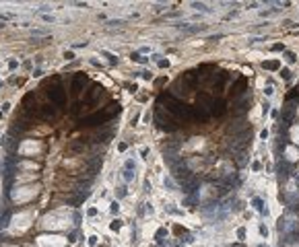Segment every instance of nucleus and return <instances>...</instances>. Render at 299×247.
<instances>
[{
    "instance_id": "obj_4",
    "label": "nucleus",
    "mask_w": 299,
    "mask_h": 247,
    "mask_svg": "<svg viewBox=\"0 0 299 247\" xmlns=\"http://www.w3.org/2000/svg\"><path fill=\"white\" fill-rule=\"evenodd\" d=\"M153 118H155V124L161 130H165V132H175V130L180 128V126L175 124V119L169 118V113H165V109H163L161 105H157V111H155Z\"/></svg>"
},
{
    "instance_id": "obj_37",
    "label": "nucleus",
    "mask_w": 299,
    "mask_h": 247,
    "mask_svg": "<svg viewBox=\"0 0 299 247\" xmlns=\"http://www.w3.org/2000/svg\"><path fill=\"white\" fill-rule=\"evenodd\" d=\"M31 35H33V37H44V35H47V31H41V29H35V31H31Z\"/></svg>"
},
{
    "instance_id": "obj_32",
    "label": "nucleus",
    "mask_w": 299,
    "mask_h": 247,
    "mask_svg": "<svg viewBox=\"0 0 299 247\" xmlns=\"http://www.w3.org/2000/svg\"><path fill=\"white\" fill-rule=\"evenodd\" d=\"M122 177H124V181H132V179H134V171H126V169H124V171H122Z\"/></svg>"
},
{
    "instance_id": "obj_24",
    "label": "nucleus",
    "mask_w": 299,
    "mask_h": 247,
    "mask_svg": "<svg viewBox=\"0 0 299 247\" xmlns=\"http://www.w3.org/2000/svg\"><path fill=\"white\" fill-rule=\"evenodd\" d=\"M196 202H198V194H190V196H186L184 206H194Z\"/></svg>"
},
{
    "instance_id": "obj_8",
    "label": "nucleus",
    "mask_w": 299,
    "mask_h": 247,
    "mask_svg": "<svg viewBox=\"0 0 299 247\" xmlns=\"http://www.w3.org/2000/svg\"><path fill=\"white\" fill-rule=\"evenodd\" d=\"M103 91H105V89L101 87V84H93L91 91L87 93V97L83 99V105H93V103H95V101H97V99L103 95Z\"/></svg>"
},
{
    "instance_id": "obj_10",
    "label": "nucleus",
    "mask_w": 299,
    "mask_h": 247,
    "mask_svg": "<svg viewBox=\"0 0 299 247\" xmlns=\"http://www.w3.org/2000/svg\"><path fill=\"white\" fill-rule=\"evenodd\" d=\"M182 33H188V35H194V33H202L206 31V25H192V23H177L175 25Z\"/></svg>"
},
{
    "instance_id": "obj_51",
    "label": "nucleus",
    "mask_w": 299,
    "mask_h": 247,
    "mask_svg": "<svg viewBox=\"0 0 299 247\" xmlns=\"http://www.w3.org/2000/svg\"><path fill=\"white\" fill-rule=\"evenodd\" d=\"M68 241H70V243H72V241H76V231H72V233L68 235Z\"/></svg>"
},
{
    "instance_id": "obj_52",
    "label": "nucleus",
    "mask_w": 299,
    "mask_h": 247,
    "mask_svg": "<svg viewBox=\"0 0 299 247\" xmlns=\"http://www.w3.org/2000/svg\"><path fill=\"white\" fill-rule=\"evenodd\" d=\"M64 58L66 60H74V54H72V52H64Z\"/></svg>"
},
{
    "instance_id": "obj_46",
    "label": "nucleus",
    "mask_w": 299,
    "mask_h": 247,
    "mask_svg": "<svg viewBox=\"0 0 299 247\" xmlns=\"http://www.w3.org/2000/svg\"><path fill=\"white\" fill-rule=\"evenodd\" d=\"M37 11H39V12H46V14H47V12L52 11V8H50V6H47V4H44V6H39V8H37Z\"/></svg>"
},
{
    "instance_id": "obj_31",
    "label": "nucleus",
    "mask_w": 299,
    "mask_h": 247,
    "mask_svg": "<svg viewBox=\"0 0 299 247\" xmlns=\"http://www.w3.org/2000/svg\"><path fill=\"white\" fill-rule=\"evenodd\" d=\"M126 21L124 19H112V21H107V27H120V25H124Z\"/></svg>"
},
{
    "instance_id": "obj_2",
    "label": "nucleus",
    "mask_w": 299,
    "mask_h": 247,
    "mask_svg": "<svg viewBox=\"0 0 299 247\" xmlns=\"http://www.w3.org/2000/svg\"><path fill=\"white\" fill-rule=\"evenodd\" d=\"M120 103H109V105L105 107L103 111H97V113H93V116H87V118L81 119L83 126H103L105 122H109V119L114 118V116H118L120 113Z\"/></svg>"
},
{
    "instance_id": "obj_41",
    "label": "nucleus",
    "mask_w": 299,
    "mask_h": 247,
    "mask_svg": "<svg viewBox=\"0 0 299 247\" xmlns=\"http://www.w3.org/2000/svg\"><path fill=\"white\" fill-rule=\"evenodd\" d=\"M270 107H272V105H270V101H264V105H262V111H264V116L268 113V111H270Z\"/></svg>"
},
{
    "instance_id": "obj_42",
    "label": "nucleus",
    "mask_w": 299,
    "mask_h": 247,
    "mask_svg": "<svg viewBox=\"0 0 299 247\" xmlns=\"http://www.w3.org/2000/svg\"><path fill=\"white\" fill-rule=\"evenodd\" d=\"M140 76H142V78H147V81H151V78H153V74H151L149 70H142V72H140Z\"/></svg>"
},
{
    "instance_id": "obj_34",
    "label": "nucleus",
    "mask_w": 299,
    "mask_h": 247,
    "mask_svg": "<svg viewBox=\"0 0 299 247\" xmlns=\"http://www.w3.org/2000/svg\"><path fill=\"white\" fill-rule=\"evenodd\" d=\"M165 212H169V214H182V210H177L173 204H169V206H165Z\"/></svg>"
},
{
    "instance_id": "obj_20",
    "label": "nucleus",
    "mask_w": 299,
    "mask_h": 247,
    "mask_svg": "<svg viewBox=\"0 0 299 247\" xmlns=\"http://www.w3.org/2000/svg\"><path fill=\"white\" fill-rule=\"evenodd\" d=\"M163 185L169 189V192H175V189H177V185H175V179H173L171 175H167L165 179H163Z\"/></svg>"
},
{
    "instance_id": "obj_1",
    "label": "nucleus",
    "mask_w": 299,
    "mask_h": 247,
    "mask_svg": "<svg viewBox=\"0 0 299 247\" xmlns=\"http://www.w3.org/2000/svg\"><path fill=\"white\" fill-rule=\"evenodd\" d=\"M159 105H165V111L171 113L173 118L177 119H192V111H190V105H186L184 101L180 99H173L169 93H161L159 95Z\"/></svg>"
},
{
    "instance_id": "obj_7",
    "label": "nucleus",
    "mask_w": 299,
    "mask_h": 247,
    "mask_svg": "<svg viewBox=\"0 0 299 247\" xmlns=\"http://www.w3.org/2000/svg\"><path fill=\"white\" fill-rule=\"evenodd\" d=\"M85 82H87V76L81 74V72H76V74L72 76V87H70L72 97H79V95H81V91L85 89Z\"/></svg>"
},
{
    "instance_id": "obj_28",
    "label": "nucleus",
    "mask_w": 299,
    "mask_h": 247,
    "mask_svg": "<svg viewBox=\"0 0 299 247\" xmlns=\"http://www.w3.org/2000/svg\"><path fill=\"white\" fill-rule=\"evenodd\" d=\"M264 95L266 97H272V95H275V84H272V81H268V84H266V89H264Z\"/></svg>"
},
{
    "instance_id": "obj_5",
    "label": "nucleus",
    "mask_w": 299,
    "mask_h": 247,
    "mask_svg": "<svg viewBox=\"0 0 299 247\" xmlns=\"http://www.w3.org/2000/svg\"><path fill=\"white\" fill-rule=\"evenodd\" d=\"M250 101H252V95L245 93L242 97H235V101H233V116L235 118H243L245 113H248V109H250Z\"/></svg>"
},
{
    "instance_id": "obj_25",
    "label": "nucleus",
    "mask_w": 299,
    "mask_h": 247,
    "mask_svg": "<svg viewBox=\"0 0 299 247\" xmlns=\"http://www.w3.org/2000/svg\"><path fill=\"white\" fill-rule=\"evenodd\" d=\"M124 169H126V171H136V161H134V159H126Z\"/></svg>"
},
{
    "instance_id": "obj_15",
    "label": "nucleus",
    "mask_w": 299,
    "mask_h": 247,
    "mask_svg": "<svg viewBox=\"0 0 299 247\" xmlns=\"http://www.w3.org/2000/svg\"><path fill=\"white\" fill-rule=\"evenodd\" d=\"M252 206H254V210L260 212V216H268V208H266V202L262 200L260 196H254V198H252Z\"/></svg>"
},
{
    "instance_id": "obj_26",
    "label": "nucleus",
    "mask_w": 299,
    "mask_h": 247,
    "mask_svg": "<svg viewBox=\"0 0 299 247\" xmlns=\"http://www.w3.org/2000/svg\"><path fill=\"white\" fill-rule=\"evenodd\" d=\"M276 12H281V8H266V11H260V17H272V14H276Z\"/></svg>"
},
{
    "instance_id": "obj_18",
    "label": "nucleus",
    "mask_w": 299,
    "mask_h": 247,
    "mask_svg": "<svg viewBox=\"0 0 299 247\" xmlns=\"http://www.w3.org/2000/svg\"><path fill=\"white\" fill-rule=\"evenodd\" d=\"M262 68H264V70H278V68H281V62H278V60L262 62Z\"/></svg>"
},
{
    "instance_id": "obj_22",
    "label": "nucleus",
    "mask_w": 299,
    "mask_h": 247,
    "mask_svg": "<svg viewBox=\"0 0 299 247\" xmlns=\"http://www.w3.org/2000/svg\"><path fill=\"white\" fill-rule=\"evenodd\" d=\"M130 58H132V62H138V64H149V58H145V56L138 54V52H132Z\"/></svg>"
},
{
    "instance_id": "obj_33",
    "label": "nucleus",
    "mask_w": 299,
    "mask_h": 247,
    "mask_svg": "<svg viewBox=\"0 0 299 247\" xmlns=\"http://www.w3.org/2000/svg\"><path fill=\"white\" fill-rule=\"evenodd\" d=\"M118 210H120V204H118V200H114L112 204H109V212L115 216V214H118Z\"/></svg>"
},
{
    "instance_id": "obj_43",
    "label": "nucleus",
    "mask_w": 299,
    "mask_h": 247,
    "mask_svg": "<svg viewBox=\"0 0 299 247\" xmlns=\"http://www.w3.org/2000/svg\"><path fill=\"white\" fill-rule=\"evenodd\" d=\"M237 239H245V229H237Z\"/></svg>"
},
{
    "instance_id": "obj_12",
    "label": "nucleus",
    "mask_w": 299,
    "mask_h": 247,
    "mask_svg": "<svg viewBox=\"0 0 299 247\" xmlns=\"http://www.w3.org/2000/svg\"><path fill=\"white\" fill-rule=\"evenodd\" d=\"M190 111H192V119L206 122V119L210 118V111H206L204 107H200V105H190Z\"/></svg>"
},
{
    "instance_id": "obj_47",
    "label": "nucleus",
    "mask_w": 299,
    "mask_h": 247,
    "mask_svg": "<svg viewBox=\"0 0 299 247\" xmlns=\"http://www.w3.org/2000/svg\"><path fill=\"white\" fill-rule=\"evenodd\" d=\"M283 25H285V27H289V29H291V27H295V23H293L291 19H285V21H283Z\"/></svg>"
},
{
    "instance_id": "obj_50",
    "label": "nucleus",
    "mask_w": 299,
    "mask_h": 247,
    "mask_svg": "<svg viewBox=\"0 0 299 247\" xmlns=\"http://www.w3.org/2000/svg\"><path fill=\"white\" fill-rule=\"evenodd\" d=\"M87 216H97V208H89V210H87Z\"/></svg>"
},
{
    "instance_id": "obj_3",
    "label": "nucleus",
    "mask_w": 299,
    "mask_h": 247,
    "mask_svg": "<svg viewBox=\"0 0 299 247\" xmlns=\"http://www.w3.org/2000/svg\"><path fill=\"white\" fill-rule=\"evenodd\" d=\"M46 95L47 99L54 103V105L62 107L64 103H66V89H64V84H62V78L60 76H54V78H50V81L46 82Z\"/></svg>"
},
{
    "instance_id": "obj_55",
    "label": "nucleus",
    "mask_w": 299,
    "mask_h": 247,
    "mask_svg": "<svg viewBox=\"0 0 299 247\" xmlns=\"http://www.w3.org/2000/svg\"><path fill=\"white\" fill-rule=\"evenodd\" d=\"M149 52H151V47L145 46V47H140V52H138V54H149Z\"/></svg>"
},
{
    "instance_id": "obj_48",
    "label": "nucleus",
    "mask_w": 299,
    "mask_h": 247,
    "mask_svg": "<svg viewBox=\"0 0 299 247\" xmlns=\"http://www.w3.org/2000/svg\"><path fill=\"white\" fill-rule=\"evenodd\" d=\"M221 37H223V33H217V35H210V37H208V41H219Z\"/></svg>"
},
{
    "instance_id": "obj_23",
    "label": "nucleus",
    "mask_w": 299,
    "mask_h": 247,
    "mask_svg": "<svg viewBox=\"0 0 299 247\" xmlns=\"http://www.w3.org/2000/svg\"><path fill=\"white\" fill-rule=\"evenodd\" d=\"M126 194H128L126 185H118V188H115V200H122V198H126Z\"/></svg>"
},
{
    "instance_id": "obj_27",
    "label": "nucleus",
    "mask_w": 299,
    "mask_h": 247,
    "mask_svg": "<svg viewBox=\"0 0 299 247\" xmlns=\"http://www.w3.org/2000/svg\"><path fill=\"white\" fill-rule=\"evenodd\" d=\"M281 76H283V81H291L293 78V72L289 70V68H281V72H278Z\"/></svg>"
},
{
    "instance_id": "obj_29",
    "label": "nucleus",
    "mask_w": 299,
    "mask_h": 247,
    "mask_svg": "<svg viewBox=\"0 0 299 247\" xmlns=\"http://www.w3.org/2000/svg\"><path fill=\"white\" fill-rule=\"evenodd\" d=\"M283 54H285V60H287L289 64H293V62H297V56H295L293 52H287V49H285Z\"/></svg>"
},
{
    "instance_id": "obj_36",
    "label": "nucleus",
    "mask_w": 299,
    "mask_h": 247,
    "mask_svg": "<svg viewBox=\"0 0 299 247\" xmlns=\"http://www.w3.org/2000/svg\"><path fill=\"white\" fill-rule=\"evenodd\" d=\"M157 66H159V68H169V60L161 58V60H159V62H157Z\"/></svg>"
},
{
    "instance_id": "obj_40",
    "label": "nucleus",
    "mask_w": 299,
    "mask_h": 247,
    "mask_svg": "<svg viewBox=\"0 0 299 247\" xmlns=\"http://www.w3.org/2000/svg\"><path fill=\"white\" fill-rule=\"evenodd\" d=\"M258 231H260V235H262V237H268V229H266L264 224H260V226H258Z\"/></svg>"
},
{
    "instance_id": "obj_17",
    "label": "nucleus",
    "mask_w": 299,
    "mask_h": 247,
    "mask_svg": "<svg viewBox=\"0 0 299 247\" xmlns=\"http://www.w3.org/2000/svg\"><path fill=\"white\" fill-rule=\"evenodd\" d=\"M11 216H12V210H11V208H6V210H4V214H0V231L8 226V220H11Z\"/></svg>"
},
{
    "instance_id": "obj_61",
    "label": "nucleus",
    "mask_w": 299,
    "mask_h": 247,
    "mask_svg": "<svg viewBox=\"0 0 299 247\" xmlns=\"http://www.w3.org/2000/svg\"><path fill=\"white\" fill-rule=\"evenodd\" d=\"M0 84H2V82H0Z\"/></svg>"
},
{
    "instance_id": "obj_38",
    "label": "nucleus",
    "mask_w": 299,
    "mask_h": 247,
    "mask_svg": "<svg viewBox=\"0 0 299 247\" xmlns=\"http://www.w3.org/2000/svg\"><path fill=\"white\" fill-rule=\"evenodd\" d=\"M270 49L272 52H285V46L283 43H275V46H270Z\"/></svg>"
},
{
    "instance_id": "obj_21",
    "label": "nucleus",
    "mask_w": 299,
    "mask_h": 247,
    "mask_svg": "<svg viewBox=\"0 0 299 247\" xmlns=\"http://www.w3.org/2000/svg\"><path fill=\"white\" fill-rule=\"evenodd\" d=\"M101 56H105V58L109 60V64H112V66H115V64L120 62V58H118L115 54H112V52H107V49H101Z\"/></svg>"
},
{
    "instance_id": "obj_30",
    "label": "nucleus",
    "mask_w": 299,
    "mask_h": 247,
    "mask_svg": "<svg viewBox=\"0 0 299 247\" xmlns=\"http://www.w3.org/2000/svg\"><path fill=\"white\" fill-rule=\"evenodd\" d=\"M109 229H112V231H120V229H122V220H120V218H114L112 224H109Z\"/></svg>"
},
{
    "instance_id": "obj_19",
    "label": "nucleus",
    "mask_w": 299,
    "mask_h": 247,
    "mask_svg": "<svg viewBox=\"0 0 299 247\" xmlns=\"http://www.w3.org/2000/svg\"><path fill=\"white\" fill-rule=\"evenodd\" d=\"M190 6H192V8H196V11H200V12H206V14H210V12H213V8H208L204 2H192Z\"/></svg>"
},
{
    "instance_id": "obj_60",
    "label": "nucleus",
    "mask_w": 299,
    "mask_h": 247,
    "mask_svg": "<svg viewBox=\"0 0 299 247\" xmlns=\"http://www.w3.org/2000/svg\"><path fill=\"white\" fill-rule=\"evenodd\" d=\"M258 247H266V245H258Z\"/></svg>"
},
{
    "instance_id": "obj_35",
    "label": "nucleus",
    "mask_w": 299,
    "mask_h": 247,
    "mask_svg": "<svg viewBox=\"0 0 299 247\" xmlns=\"http://www.w3.org/2000/svg\"><path fill=\"white\" fill-rule=\"evenodd\" d=\"M248 41H250V43H260V41H266V35H260V37H250Z\"/></svg>"
},
{
    "instance_id": "obj_39",
    "label": "nucleus",
    "mask_w": 299,
    "mask_h": 247,
    "mask_svg": "<svg viewBox=\"0 0 299 247\" xmlns=\"http://www.w3.org/2000/svg\"><path fill=\"white\" fill-rule=\"evenodd\" d=\"M167 235V231H165V229H159V231H157V235H155V239H157V241H161V237H165Z\"/></svg>"
},
{
    "instance_id": "obj_11",
    "label": "nucleus",
    "mask_w": 299,
    "mask_h": 247,
    "mask_svg": "<svg viewBox=\"0 0 299 247\" xmlns=\"http://www.w3.org/2000/svg\"><path fill=\"white\" fill-rule=\"evenodd\" d=\"M225 113H227V103H225L223 99H215V101H213V107H210V116L221 118V116H225Z\"/></svg>"
},
{
    "instance_id": "obj_56",
    "label": "nucleus",
    "mask_w": 299,
    "mask_h": 247,
    "mask_svg": "<svg viewBox=\"0 0 299 247\" xmlns=\"http://www.w3.org/2000/svg\"><path fill=\"white\" fill-rule=\"evenodd\" d=\"M11 109V103H2V113H6Z\"/></svg>"
},
{
    "instance_id": "obj_58",
    "label": "nucleus",
    "mask_w": 299,
    "mask_h": 247,
    "mask_svg": "<svg viewBox=\"0 0 299 247\" xmlns=\"http://www.w3.org/2000/svg\"><path fill=\"white\" fill-rule=\"evenodd\" d=\"M89 245H97V237H89Z\"/></svg>"
},
{
    "instance_id": "obj_54",
    "label": "nucleus",
    "mask_w": 299,
    "mask_h": 247,
    "mask_svg": "<svg viewBox=\"0 0 299 247\" xmlns=\"http://www.w3.org/2000/svg\"><path fill=\"white\" fill-rule=\"evenodd\" d=\"M126 87L130 89V93H136V91H138V87H136V84H126Z\"/></svg>"
},
{
    "instance_id": "obj_53",
    "label": "nucleus",
    "mask_w": 299,
    "mask_h": 247,
    "mask_svg": "<svg viewBox=\"0 0 299 247\" xmlns=\"http://www.w3.org/2000/svg\"><path fill=\"white\" fill-rule=\"evenodd\" d=\"M41 74H44V70H41V68H35V70H33V76H35V78H37V76H41Z\"/></svg>"
},
{
    "instance_id": "obj_16",
    "label": "nucleus",
    "mask_w": 299,
    "mask_h": 247,
    "mask_svg": "<svg viewBox=\"0 0 299 247\" xmlns=\"http://www.w3.org/2000/svg\"><path fill=\"white\" fill-rule=\"evenodd\" d=\"M233 159H235V165H237V167H245V163H248V150L235 153L233 154Z\"/></svg>"
},
{
    "instance_id": "obj_49",
    "label": "nucleus",
    "mask_w": 299,
    "mask_h": 247,
    "mask_svg": "<svg viewBox=\"0 0 299 247\" xmlns=\"http://www.w3.org/2000/svg\"><path fill=\"white\" fill-rule=\"evenodd\" d=\"M17 66H19V62H17V60H11V62H8V68H11V70H15Z\"/></svg>"
},
{
    "instance_id": "obj_59",
    "label": "nucleus",
    "mask_w": 299,
    "mask_h": 247,
    "mask_svg": "<svg viewBox=\"0 0 299 247\" xmlns=\"http://www.w3.org/2000/svg\"><path fill=\"white\" fill-rule=\"evenodd\" d=\"M0 119H2V111H0Z\"/></svg>"
},
{
    "instance_id": "obj_9",
    "label": "nucleus",
    "mask_w": 299,
    "mask_h": 247,
    "mask_svg": "<svg viewBox=\"0 0 299 247\" xmlns=\"http://www.w3.org/2000/svg\"><path fill=\"white\" fill-rule=\"evenodd\" d=\"M35 118L44 119V122H52V119L56 118V111H54V107L52 105H39L37 107V111H35Z\"/></svg>"
},
{
    "instance_id": "obj_13",
    "label": "nucleus",
    "mask_w": 299,
    "mask_h": 247,
    "mask_svg": "<svg viewBox=\"0 0 299 247\" xmlns=\"http://www.w3.org/2000/svg\"><path fill=\"white\" fill-rule=\"evenodd\" d=\"M213 97L208 93H198V97H196V105H200V107H204L206 111H210V107H213Z\"/></svg>"
},
{
    "instance_id": "obj_14",
    "label": "nucleus",
    "mask_w": 299,
    "mask_h": 247,
    "mask_svg": "<svg viewBox=\"0 0 299 247\" xmlns=\"http://www.w3.org/2000/svg\"><path fill=\"white\" fill-rule=\"evenodd\" d=\"M245 84H248V78H245V76L237 78V82L231 87V93L235 95V97H242V95H245Z\"/></svg>"
},
{
    "instance_id": "obj_45",
    "label": "nucleus",
    "mask_w": 299,
    "mask_h": 247,
    "mask_svg": "<svg viewBox=\"0 0 299 247\" xmlns=\"http://www.w3.org/2000/svg\"><path fill=\"white\" fill-rule=\"evenodd\" d=\"M126 148H128V144H126V142H120V144H118V150H120V153H124Z\"/></svg>"
},
{
    "instance_id": "obj_6",
    "label": "nucleus",
    "mask_w": 299,
    "mask_h": 247,
    "mask_svg": "<svg viewBox=\"0 0 299 247\" xmlns=\"http://www.w3.org/2000/svg\"><path fill=\"white\" fill-rule=\"evenodd\" d=\"M291 171H293V165L289 163L285 157H281L278 163H276V177H278V181H281V183L287 181L289 177H291Z\"/></svg>"
},
{
    "instance_id": "obj_44",
    "label": "nucleus",
    "mask_w": 299,
    "mask_h": 247,
    "mask_svg": "<svg viewBox=\"0 0 299 247\" xmlns=\"http://www.w3.org/2000/svg\"><path fill=\"white\" fill-rule=\"evenodd\" d=\"M41 19H44V21H46V23H54V21H56V19H54V17H52V14H44V17H41Z\"/></svg>"
},
{
    "instance_id": "obj_57",
    "label": "nucleus",
    "mask_w": 299,
    "mask_h": 247,
    "mask_svg": "<svg viewBox=\"0 0 299 247\" xmlns=\"http://www.w3.org/2000/svg\"><path fill=\"white\" fill-rule=\"evenodd\" d=\"M260 138H262V140L268 138V130H262V132H260Z\"/></svg>"
}]
</instances>
